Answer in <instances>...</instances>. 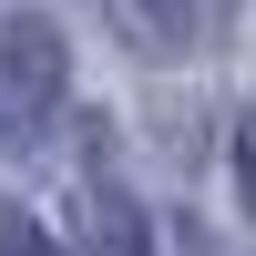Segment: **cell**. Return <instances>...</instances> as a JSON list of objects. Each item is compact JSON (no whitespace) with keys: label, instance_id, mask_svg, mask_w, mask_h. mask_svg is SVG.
I'll return each mask as SVG.
<instances>
[{"label":"cell","instance_id":"277c9868","mask_svg":"<svg viewBox=\"0 0 256 256\" xmlns=\"http://www.w3.org/2000/svg\"><path fill=\"white\" fill-rule=\"evenodd\" d=\"M0 256H62V246L41 236V226L20 216V205H0Z\"/></svg>","mask_w":256,"mask_h":256},{"label":"cell","instance_id":"6da1fadb","mask_svg":"<svg viewBox=\"0 0 256 256\" xmlns=\"http://www.w3.org/2000/svg\"><path fill=\"white\" fill-rule=\"evenodd\" d=\"M62 82H72V52L41 10L0 20V144H31L41 123L62 113Z\"/></svg>","mask_w":256,"mask_h":256},{"label":"cell","instance_id":"3957f363","mask_svg":"<svg viewBox=\"0 0 256 256\" xmlns=\"http://www.w3.org/2000/svg\"><path fill=\"white\" fill-rule=\"evenodd\" d=\"M113 10H123V31L144 52H184L195 41V0H113Z\"/></svg>","mask_w":256,"mask_h":256},{"label":"cell","instance_id":"7a4b0ae2","mask_svg":"<svg viewBox=\"0 0 256 256\" xmlns=\"http://www.w3.org/2000/svg\"><path fill=\"white\" fill-rule=\"evenodd\" d=\"M82 236H92V256H154V236H144V205L123 195L113 174H82Z\"/></svg>","mask_w":256,"mask_h":256},{"label":"cell","instance_id":"5b68a950","mask_svg":"<svg viewBox=\"0 0 256 256\" xmlns=\"http://www.w3.org/2000/svg\"><path fill=\"white\" fill-rule=\"evenodd\" d=\"M236 184H246V216H256V123L236 134Z\"/></svg>","mask_w":256,"mask_h":256}]
</instances>
